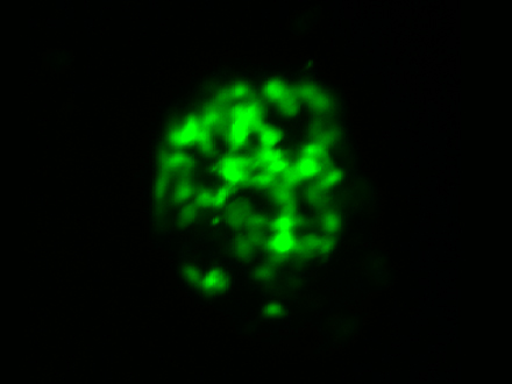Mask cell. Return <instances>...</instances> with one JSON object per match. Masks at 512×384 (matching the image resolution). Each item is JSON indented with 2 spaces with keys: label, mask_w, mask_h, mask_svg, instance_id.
<instances>
[{
  "label": "cell",
  "mask_w": 512,
  "mask_h": 384,
  "mask_svg": "<svg viewBox=\"0 0 512 384\" xmlns=\"http://www.w3.org/2000/svg\"><path fill=\"white\" fill-rule=\"evenodd\" d=\"M262 92L212 99L167 146L151 182L165 246L204 267L246 276L336 239L350 173L344 137L318 106L294 110Z\"/></svg>",
  "instance_id": "6da1fadb"
}]
</instances>
